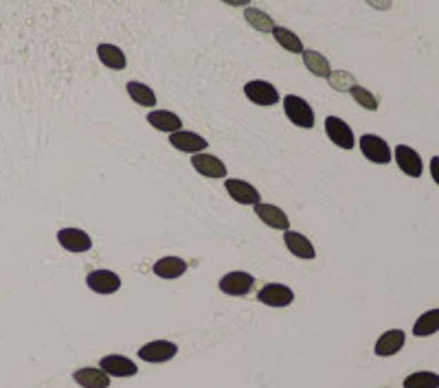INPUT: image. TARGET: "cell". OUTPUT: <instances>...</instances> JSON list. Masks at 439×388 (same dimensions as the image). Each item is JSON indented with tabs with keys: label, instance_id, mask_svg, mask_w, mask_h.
<instances>
[{
	"label": "cell",
	"instance_id": "obj_12",
	"mask_svg": "<svg viewBox=\"0 0 439 388\" xmlns=\"http://www.w3.org/2000/svg\"><path fill=\"white\" fill-rule=\"evenodd\" d=\"M86 285L95 294L110 296V294L121 290V277H119L116 272H112V270H92L86 277Z\"/></svg>",
	"mask_w": 439,
	"mask_h": 388
},
{
	"label": "cell",
	"instance_id": "obj_19",
	"mask_svg": "<svg viewBox=\"0 0 439 388\" xmlns=\"http://www.w3.org/2000/svg\"><path fill=\"white\" fill-rule=\"evenodd\" d=\"M152 270L158 279H181L187 272V261L181 257H163L152 265Z\"/></svg>",
	"mask_w": 439,
	"mask_h": 388
},
{
	"label": "cell",
	"instance_id": "obj_16",
	"mask_svg": "<svg viewBox=\"0 0 439 388\" xmlns=\"http://www.w3.org/2000/svg\"><path fill=\"white\" fill-rule=\"evenodd\" d=\"M284 243H286V248H288L296 259L312 261V259L316 257L314 243H312L306 235L296 233V231H284Z\"/></svg>",
	"mask_w": 439,
	"mask_h": 388
},
{
	"label": "cell",
	"instance_id": "obj_24",
	"mask_svg": "<svg viewBox=\"0 0 439 388\" xmlns=\"http://www.w3.org/2000/svg\"><path fill=\"white\" fill-rule=\"evenodd\" d=\"M126 90H128V95H130V99L134 101V104H138L141 108H154L156 106V92L148 84H141V81H128Z\"/></svg>",
	"mask_w": 439,
	"mask_h": 388
},
{
	"label": "cell",
	"instance_id": "obj_28",
	"mask_svg": "<svg viewBox=\"0 0 439 388\" xmlns=\"http://www.w3.org/2000/svg\"><path fill=\"white\" fill-rule=\"evenodd\" d=\"M404 388H439V375L431 371H417L404 377Z\"/></svg>",
	"mask_w": 439,
	"mask_h": 388
},
{
	"label": "cell",
	"instance_id": "obj_29",
	"mask_svg": "<svg viewBox=\"0 0 439 388\" xmlns=\"http://www.w3.org/2000/svg\"><path fill=\"white\" fill-rule=\"evenodd\" d=\"M327 81H330V86L338 92H347L351 86H356V77L349 71H332Z\"/></svg>",
	"mask_w": 439,
	"mask_h": 388
},
{
	"label": "cell",
	"instance_id": "obj_6",
	"mask_svg": "<svg viewBox=\"0 0 439 388\" xmlns=\"http://www.w3.org/2000/svg\"><path fill=\"white\" fill-rule=\"evenodd\" d=\"M224 189L231 195V200L237 202V204H242V207H255V204L262 202V195H259L257 187H253L251 182H246V180L227 178Z\"/></svg>",
	"mask_w": 439,
	"mask_h": 388
},
{
	"label": "cell",
	"instance_id": "obj_10",
	"mask_svg": "<svg viewBox=\"0 0 439 388\" xmlns=\"http://www.w3.org/2000/svg\"><path fill=\"white\" fill-rule=\"evenodd\" d=\"M176 353H178V344L169 342V340H154V342H148L138 349V358H141L143 362H150V364L169 362L172 358H176Z\"/></svg>",
	"mask_w": 439,
	"mask_h": 388
},
{
	"label": "cell",
	"instance_id": "obj_1",
	"mask_svg": "<svg viewBox=\"0 0 439 388\" xmlns=\"http://www.w3.org/2000/svg\"><path fill=\"white\" fill-rule=\"evenodd\" d=\"M282 106H284V114L286 119L290 121L292 126L301 128V130H312L314 128V110L310 108V104L299 95H286L282 99Z\"/></svg>",
	"mask_w": 439,
	"mask_h": 388
},
{
	"label": "cell",
	"instance_id": "obj_18",
	"mask_svg": "<svg viewBox=\"0 0 439 388\" xmlns=\"http://www.w3.org/2000/svg\"><path fill=\"white\" fill-rule=\"evenodd\" d=\"M148 123L163 134H174L178 130H183V119L169 110H152L148 114Z\"/></svg>",
	"mask_w": 439,
	"mask_h": 388
},
{
	"label": "cell",
	"instance_id": "obj_22",
	"mask_svg": "<svg viewBox=\"0 0 439 388\" xmlns=\"http://www.w3.org/2000/svg\"><path fill=\"white\" fill-rule=\"evenodd\" d=\"M301 57H303V66H306L314 77H321V79H327V77H330L332 66H330V59H327L323 53L306 49V51L301 53Z\"/></svg>",
	"mask_w": 439,
	"mask_h": 388
},
{
	"label": "cell",
	"instance_id": "obj_25",
	"mask_svg": "<svg viewBox=\"0 0 439 388\" xmlns=\"http://www.w3.org/2000/svg\"><path fill=\"white\" fill-rule=\"evenodd\" d=\"M437 332H439V308L424 312L413 325V336H417V338H426Z\"/></svg>",
	"mask_w": 439,
	"mask_h": 388
},
{
	"label": "cell",
	"instance_id": "obj_8",
	"mask_svg": "<svg viewBox=\"0 0 439 388\" xmlns=\"http://www.w3.org/2000/svg\"><path fill=\"white\" fill-rule=\"evenodd\" d=\"M257 301L268 305V308H288L294 301V292L284 283H266L264 288L257 292Z\"/></svg>",
	"mask_w": 439,
	"mask_h": 388
},
{
	"label": "cell",
	"instance_id": "obj_2",
	"mask_svg": "<svg viewBox=\"0 0 439 388\" xmlns=\"http://www.w3.org/2000/svg\"><path fill=\"white\" fill-rule=\"evenodd\" d=\"M356 145L361 147L363 156L369 162H373V165H389L393 160V152L389 147V143L378 134H363L358 138Z\"/></svg>",
	"mask_w": 439,
	"mask_h": 388
},
{
	"label": "cell",
	"instance_id": "obj_3",
	"mask_svg": "<svg viewBox=\"0 0 439 388\" xmlns=\"http://www.w3.org/2000/svg\"><path fill=\"white\" fill-rule=\"evenodd\" d=\"M244 95L251 104L259 106V108H270L279 104V90L270 84V81L264 79H253L248 84H244Z\"/></svg>",
	"mask_w": 439,
	"mask_h": 388
},
{
	"label": "cell",
	"instance_id": "obj_26",
	"mask_svg": "<svg viewBox=\"0 0 439 388\" xmlns=\"http://www.w3.org/2000/svg\"><path fill=\"white\" fill-rule=\"evenodd\" d=\"M244 20H246V23H248L253 29H257L259 33H272V29L277 27V25H275V20H272L266 11L255 9V7H246V9H244Z\"/></svg>",
	"mask_w": 439,
	"mask_h": 388
},
{
	"label": "cell",
	"instance_id": "obj_32",
	"mask_svg": "<svg viewBox=\"0 0 439 388\" xmlns=\"http://www.w3.org/2000/svg\"><path fill=\"white\" fill-rule=\"evenodd\" d=\"M222 3L229 5V7H244L246 9L253 3V0H222Z\"/></svg>",
	"mask_w": 439,
	"mask_h": 388
},
{
	"label": "cell",
	"instance_id": "obj_9",
	"mask_svg": "<svg viewBox=\"0 0 439 388\" xmlns=\"http://www.w3.org/2000/svg\"><path fill=\"white\" fill-rule=\"evenodd\" d=\"M393 160L397 162V167L400 171L409 178H422L424 174V162H422V156L417 154L413 147L409 145H397L393 150Z\"/></svg>",
	"mask_w": 439,
	"mask_h": 388
},
{
	"label": "cell",
	"instance_id": "obj_5",
	"mask_svg": "<svg viewBox=\"0 0 439 388\" xmlns=\"http://www.w3.org/2000/svg\"><path fill=\"white\" fill-rule=\"evenodd\" d=\"M191 167L200 174L203 178H209V180H222L227 178L229 169L224 165V160H220L217 156L213 154H207V152H200V154H193L191 156Z\"/></svg>",
	"mask_w": 439,
	"mask_h": 388
},
{
	"label": "cell",
	"instance_id": "obj_21",
	"mask_svg": "<svg viewBox=\"0 0 439 388\" xmlns=\"http://www.w3.org/2000/svg\"><path fill=\"white\" fill-rule=\"evenodd\" d=\"M97 57H99V62H102L106 68H110V71H124L126 66H128V57H126V53L119 49V47H114V44H108V42H104V44H99L97 47Z\"/></svg>",
	"mask_w": 439,
	"mask_h": 388
},
{
	"label": "cell",
	"instance_id": "obj_4",
	"mask_svg": "<svg viewBox=\"0 0 439 388\" xmlns=\"http://www.w3.org/2000/svg\"><path fill=\"white\" fill-rule=\"evenodd\" d=\"M325 134H327V138L334 143V145H336L338 150L349 152V150L356 147L354 130L345 123V121H343L341 116H334V114H332V116L325 119Z\"/></svg>",
	"mask_w": 439,
	"mask_h": 388
},
{
	"label": "cell",
	"instance_id": "obj_30",
	"mask_svg": "<svg viewBox=\"0 0 439 388\" xmlns=\"http://www.w3.org/2000/svg\"><path fill=\"white\" fill-rule=\"evenodd\" d=\"M365 3L375 11H389L393 7V0H365Z\"/></svg>",
	"mask_w": 439,
	"mask_h": 388
},
{
	"label": "cell",
	"instance_id": "obj_13",
	"mask_svg": "<svg viewBox=\"0 0 439 388\" xmlns=\"http://www.w3.org/2000/svg\"><path fill=\"white\" fill-rule=\"evenodd\" d=\"M169 145L178 152H185V154H200V152H207L209 143L205 136L196 134V132H189V130H178L174 134H169Z\"/></svg>",
	"mask_w": 439,
	"mask_h": 388
},
{
	"label": "cell",
	"instance_id": "obj_14",
	"mask_svg": "<svg viewBox=\"0 0 439 388\" xmlns=\"http://www.w3.org/2000/svg\"><path fill=\"white\" fill-rule=\"evenodd\" d=\"M255 213L257 217L262 219L268 229H275V231H290V217L279 209L275 207V204H266V202H259L255 204Z\"/></svg>",
	"mask_w": 439,
	"mask_h": 388
},
{
	"label": "cell",
	"instance_id": "obj_17",
	"mask_svg": "<svg viewBox=\"0 0 439 388\" xmlns=\"http://www.w3.org/2000/svg\"><path fill=\"white\" fill-rule=\"evenodd\" d=\"M404 342H407V334L402 329H389L375 340L373 351H375L378 358H391L402 349Z\"/></svg>",
	"mask_w": 439,
	"mask_h": 388
},
{
	"label": "cell",
	"instance_id": "obj_23",
	"mask_svg": "<svg viewBox=\"0 0 439 388\" xmlns=\"http://www.w3.org/2000/svg\"><path fill=\"white\" fill-rule=\"evenodd\" d=\"M272 37H275V42L282 47L284 51L288 53H296V55H301L306 51L303 42H301V37H299L294 31L286 29V27H275L272 29Z\"/></svg>",
	"mask_w": 439,
	"mask_h": 388
},
{
	"label": "cell",
	"instance_id": "obj_7",
	"mask_svg": "<svg viewBox=\"0 0 439 388\" xmlns=\"http://www.w3.org/2000/svg\"><path fill=\"white\" fill-rule=\"evenodd\" d=\"M253 285H255L253 274L242 272V270H233V272H229V274H224L222 279H220L217 288L227 296H246L253 290Z\"/></svg>",
	"mask_w": 439,
	"mask_h": 388
},
{
	"label": "cell",
	"instance_id": "obj_11",
	"mask_svg": "<svg viewBox=\"0 0 439 388\" xmlns=\"http://www.w3.org/2000/svg\"><path fill=\"white\" fill-rule=\"evenodd\" d=\"M57 241L66 253H73V255L88 253L92 248V237L82 229H59Z\"/></svg>",
	"mask_w": 439,
	"mask_h": 388
},
{
	"label": "cell",
	"instance_id": "obj_27",
	"mask_svg": "<svg viewBox=\"0 0 439 388\" xmlns=\"http://www.w3.org/2000/svg\"><path fill=\"white\" fill-rule=\"evenodd\" d=\"M347 92L351 95V99H354L361 108H365V110H369V112H375V110H378V97H375L371 90H367L365 86L356 84V86H351Z\"/></svg>",
	"mask_w": 439,
	"mask_h": 388
},
{
	"label": "cell",
	"instance_id": "obj_15",
	"mask_svg": "<svg viewBox=\"0 0 439 388\" xmlns=\"http://www.w3.org/2000/svg\"><path fill=\"white\" fill-rule=\"evenodd\" d=\"M99 369L106 371L110 377H132V375L138 373V366L130 358L116 356V353L102 358V362H99Z\"/></svg>",
	"mask_w": 439,
	"mask_h": 388
},
{
	"label": "cell",
	"instance_id": "obj_31",
	"mask_svg": "<svg viewBox=\"0 0 439 388\" xmlns=\"http://www.w3.org/2000/svg\"><path fill=\"white\" fill-rule=\"evenodd\" d=\"M428 169H431V178L435 180V185L439 187V156H433V158H431Z\"/></svg>",
	"mask_w": 439,
	"mask_h": 388
},
{
	"label": "cell",
	"instance_id": "obj_20",
	"mask_svg": "<svg viewBox=\"0 0 439 388\" xmlns=\"http://www.w3.org/2000/svg\"><path fill=\"white\" fill-rule=\"evenodd\" d=\"M73 380L82 388H108L110 386V375L102 369H95V366L77 369L73 373Z\"/></svg>",
	"mask_w": 439,
	"mask_h": 388
}]
</instances>
